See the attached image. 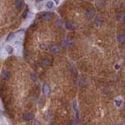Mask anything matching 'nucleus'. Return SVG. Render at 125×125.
Listing matches in <instances>:
<instances>
[{
  "label": "nucleus",
  "mask_w": 125,
  "mask_h": 125,
  "mask_svg": "<svg viewBox=\"0 0 125 125\" xmlns=\"http://www.w3.org/2000/svg\"><path fill=\"white\" fill-rule=\"evenodd\" d=\"M95 9H94V8H89L88 9H86V11H85V16H86V18L88 19V20H92L94 16L95 15Z\"/></svg>",
  "instance_id": "f257e3e1"
},
{
  "label": "nucleus",
  "mask_w": 125,
  "mask_h": 125,
  "mask_svg": "<svg viewBox=\"0 0 125 125\" xmlns=\"http://www.w3.org/2000/svg\"><path fill=\"white\" fill-rule=\"evenodd\" d=\"M34 118V114L32 113H24L23 114V119L25 121H30Z\"/></svg>",
  "instance_id": "f03ea898"
},
{
  "label": "nucleus",
  "mask_w": 125,
  "mask_h": 125,
  "mask_svg": "<svg viewBox=\"0 0 125 125\" xmlns=\"http://www.w3.org/2000/svg\"><path fill=\"white\" fill-rule=\"evenodd\" d=\"M65 27H66V28L68 30H74V29H75L76 25L74 22L70 21V20H67V21H66V23H65Z\"/></svg>",
  "instance_id": "7ed1b4c3"
},
{
  "label": "nucleus",
  "mask_w": 125,
  "mask_h": 125,
  "mask_svg": "<svg viewBox=\"0 0 125 125\" xmlns=\"http://www.w3.org/2000/svg\"><path fill=\"white\" fill-rule=\"evenodd\" d=\"M73 45H74V41L70 39H65L64 41H62V46L66 47V48L70 47Z\"/></svg>",
  "instance_id": "20e7f679"
},
{
  "label": "nucleus",
  "mask_w": 125,
  "mask_h": 125,
  "mask_svg": "<svg viewBox=\"0 0 125 125\" xmlns=\"http://www.w3.org/2000/svg\"><path fill=\"white\" fill-rule=\"evenodd\" d=\"M24 6L23 0H15L14 2V6L16 9H20Z\"/></svg>",
  "instance_id": "39448f33"
},
{
  "label": "nucleus",
  "mask_w": 125,
  "mask_h": 125,
  "mask_svg": "<svg viewBox=\"0 0 125 125\" xmlns=\"http://www.w3.org/2000/svg\"><path fill=\"white\" fill-rule=\"evenodd\" d=\"M53 16V13H51V12H45L44 13H42V15H41V18L45 20H50L52 17Z\"/></svg>",
  "instance_id": "423d86ee"
},
{
  "label": "nucleus",
  "mask_w": 125,
  "mask_h": 125,
  "mask_svg": "<svg viewBox=\"0 0 125 125\" xmlns=\"http://www.w3.org/2000/svg\"><path fill=\"white\" fill-rule=\"evenodd\" d=\"M42 92L45 95H48L50 93V88L48 84H44L42 86Z\"/></svg>",
  "instance_id": "0eeeda50"
},
{
  "label": "nucleus",
  "mask_w": 125,
  "mask_h": 125,
  "mask_svg": "<svg viewBox=\"0 0 125 125\" xmlns=\"http://www.w3.org/2000/svg\"><path fill=\"white\" fill-rule=\"evenodd\" d=\"M102 22H103V20L102 17L100 16H97L94 19V24H95L96 27H99L100 25H102Z\"/></svg>",
  "instance_id": "6e6552de"
},
{
  "label": "nucleus",
  "mask_w": 125,
  "mask_h": 125,
  "mask_svg": "<svg viewBox=\"0 0 125 125\" xmlns=\"http://www.w3.org/2000/svg\"><path fill=\"white\" fill-rule=\"evenodd\" d=\"M2 78L5 81H7L10 78V73L8 70H3L2 73Z\"/></svg>",
  "instance_id": "1a4fd4ad"
},
{
  "label": "nucleus",
  "mask_w": 125,
  "mask_h": 125,
  "mask_svg": "<svg viewBox=\"0 0 125 125\" xmlns=\"http://www.w3.org/2000/svg\"><path fill=\"white\" fill-rule=\"evenodd\" d=\"M51 64V61L48 60V59H43L42 60L41 62V65L43 67H49Z\"/></svg>",
  "instance_id": "9d476101"
},
{
  "label": "nucleus",
  "mask_w": 125,
  "mask_h": 125,
  "mask_svg": "<svg viewBox=\"0 0 125 125\" xmlns=\"http://www.w3.org/2000/svg\"><path fill=\"white\" fill-rule=\"evenodd\" d=\"M50 52L53 54H56L60 52V47L56 46V45H53V46L50 47Z\"/></svg>",
  "instance_id": "9b49d317"
},
{
  "label": "nucleus",
  "mask_w": 125,
  "mask_h": 125,
  "mask_svg": "<svg viewBox=\"0 0 125 125\" xmlns=\"http://www.w3.org/2000/svg\"><path fill=\"white\" fill-rule=\"evenodd\" d=\"M73 107H74V110L76 117H77V119H78L79 118V110H78V104H77V101H76V100L74 101V103H73Z\"/></svg>",
  "instance_id": "f8f14e48"
},
{
  "label": "nucleus",
  "mask_w": 125,
  "mask_h": 125,
  "mask_svg": "<svg viewBox=\"0 0 125 125\" xmlns=\"http://www.w3.org/2000/svg\"><path fill=\"white\" fill-rule=\"evenodd\" d=\"M5 50L8 54H13V52H14V48H13V46H6L5 47Z\"/></svg>",
  "instance_id": "ddd939ff"
},
{
  "label": "nucleus",
  "mask_w": 125,
  "mask_h": 125,
  "mask_svg": "<svg viewBox=\"0 0 125 125\" xmlns=\"http://www.w3.org/2000/svg\"><path fill=\"white\" fill-rule=\"evenodd\" d=\"M117 41L119 43H123L125 41V35L123 34H120L117 36Z\"/></svg>",
  "instance_id": "4468645a"
},
{
  "label": "nucleus",
  "mask_w": 125,
  "mask_h": 125,
  "mask_svg": "<svg viewBox=\"0 0 125 125\" xmlns=\"http://www.w3.org/2000/svg\"><path fill=\"white\" fill-rule=\"evenodd\" d=\"M16 38V34L14 33H10L9 35L7 36V38H6V41H13V39H15Z\"/></svg>",
  "instance_id": "2eb2a0df"
},
{
  "label": "nucleus",
  "mask_w": 125,
  "mask_h": 125,
  "mask_svg": "<svg viewBox=\"0 0 125 125\" xmlns=\"http://www.w3.org/2000/svg\"><path fill=\"white\" fill-rule=\"evenodd\" d=\"M46 6L47 9H53V8L54 7V2H53V1H48V2H46Z\"/></svg>",
  "instance_id": "dca6fc26"
},
{
  "label": "nucleus",
  "mask_w": 125,
  "mask_h": 125,
  "mask_svg": "<svg viewBox=\"0 0 125 125\" xmlns=\"http://www.w3.org/2000/svg\"><path fill=\"white\" fill-rule=\"evenodd\" d=\"M43 6H44V4H43L42 2H38L37 4H36V9L38 10H41L43 8Z\"/></svg>",
  "instance_id": "f3484780"
},
{
  "label": "nucleus",
  "mask_w": 125,
  "mask_h": 125,
  "mask_svg": "<svg viewBox=\"0 0 125 125\" xmlns=\"http://www.w3.org/2000/svg\"><path fill=\"white\" fill-rule=\"evenodd\" d=\"M31 80H32L34 82L38 81V77H37V75L35 74H34V73L31 74Z\"/></svg>",
  "instance_id": "a211bd4d"
},
{
  "label": "nucleus",
  "mask_w": 125,
  "mask_h": 125,
  "mask_svg": "<svg viewBox=\"0 0 125 125\" xmlns=\"http://www.w3.org/2000/svg\"><path fill=\"white\" fill-rule=\"evenodd\" d=\"M115 104H116V106H120L121 104H122V99H120V98H118L115 100Z\"/></svg>",
  "instance_id": "6ab92c4d"
},
{
  "label": "nucleus",
  "mask_w": 125,
  "mask_h": 125,
  "mask_svg": "<svg viewBox=\"0 0 125 125\" xmlns=\"http://www.w3.org/2000/svg\"><path fill=\"white\" fill-rule=\"evenodd\" d=\"M67 125H78V124L75 120H70L67 122Z\"/></svg>",
  "instance_id": "aec40b11"
},
{
  "label": "nucleus",
  "mask_w": 125,
  "mask_h": 125,
  "mask_svg": "<svg viewBox=\"0 0 125 125\" xmlns=\"http://www.w3.org/2000/svg\"><path fill=\"white\" fill-rule=\"evenodd\" d=\"M27 13H28V9H26L23 13V18H26L27 16Z\"/></svg>",
  "instance_id": "412c9836"
},
{
  "label": "nucleus",
  "mask_w": 125,
  "mask_h": 125,
  "mask_svg": "<svg viewBox=\"0 0 125 125\" xmlns=\"http://www.w3.org/2000/svg\"><path fill=\"white\" fill-rule=\"evenodd\" d=\"M53 2H55L56 4H58V3L60 2V0H53Z\"/></svg>",
  "instance_id": "4be33fe9"
},
{
  "label": "nucleus",
  "mask_w": 125,
  "mask_h": 125,
  "mask_svg": "<svg viewBox=\"0 0 125 125\" xmlns=\"http://www.w3.org/2000/svg\"><path fill=\"white\" fill-rule=\"evenodd\" d=\"M121 125H125V121H124V122L121 123Z\"/></svg>",
  "instance_id": "5701e85b"
},
{
  "label": "nucleus",
  "mask_w": 125,
  "mask_h": 125,
  "mask_svg": "<svg viewBox=\"0 0 125 125\" xmlns=\"http://www.w3.org/2000/svg\"><path fill=\"white\" fill-rule=\"evenodd\" d=\"M123 20H124V22L125 23V16H124V17H123Z\"/></svg>",
  "instance_id": "b1692460"
},
{
  "label": "nucleus",
  "mask_w": 125,
  "mask_h": 125,
  "mask_svg": "<svg viewBox=\"0 0 125 125\" xmlns=\"http://www.w3.org/2000/svg\"><path fill=\"white\" fill-rule=\"evenodd\" d=\"M124 33L125 34V27H124Z\"/></svg>",
  "instance_id": "393cba45"
},
{
  "label": "nucleus",
  "mask_w": 125,
  "mask_h": 125,
  "mask_svg": "<svg viewBox=\"0 0 125 125\" xmlns=\"http://www.w3.org/2000/svg\"><path fill=\"white\" fill-rule=\"evenodd\" d=\"M124 110H125V106H124Z\"/></svg>",
  "instance_id": "a878e982"
}]
</instances>
